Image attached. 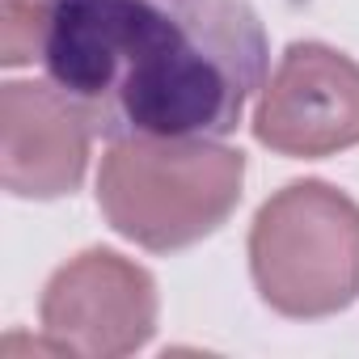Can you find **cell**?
I'll return each instance as SVG.
<instances>
[{
    "label": "cell",
    "mask_w": 359,
    "mask_h": 359,
    "mask_svg": "<svg viewBox=\"0 0 359 359\" xmlns=\"http://www.w3.org/2000/svg\"><path fill=\"white\" fill-rule=\"evenodd\" d=\"M43 68L110 144L224 140L262 93L266 30L250 0H47Z\"/></svg>",
    "instance_id": "6da1fadb"
},
{
    "label": "cell",
    "mask_w": 359,
    "mask_h": 359,
    "mask_svg": "<svg viewBox=\"0 0 359 359\" xmlns=\"http://www.w3.org/2000/svg\"><path fill=\"white\" fill-rule=\"evenodd\" d=\"M241 191L245 152L216 140H118L97 169L106 224L152 254L212 237L237 212Z\"/></svg>",
    "instance_id": "7a4b0ae2"
},
{
    "label": "cell",
    "mask_w": 359,
    "mask_h": 359,
    "mask_svg": "<svg viewBox=\"0 0 359 359\" xmlns=\"http://www.w3.org/2000/svg\"><path fill=\"white\" fill-rule=\"evenodd\" d=\"M250 275L266 309L321 321L359 300V203L321 182H287L250 224Z\"/></svg>",
    "instance_id": "3957f363"
},
{
    "label": "cell",
    "mask_w": 359,
    "mask_h": 359,
    "mask_svg": "<svg viewBox=\"0 0 359 359\" xmlns=\"http://www.w3.org/2000/svg\"><path fill=\"white\" fill-rule=\"evenodd\" d=\"M161 317L156 279L118 250H85L68 258L43 287L39 325L60 355L123 359L152 342Z\"/></svg>",
    "instance_id": "277c9868"
},
{
    "label": "cell",
    "mask_w": 359,
    "mask_h": 359,
    "mask_svg": "<svg viewBox=\"0 0 359 359\" xmlns=\"http://www.w3.org/2000/svg\"><path fill=\"white\" fill-rule=\"evenodd\" d=\"M254 140L292 161L359 148V64L325 43H292L258 93Z\"/></svg>",
    "instance_id": "5b68a950"
},
{
    "label": "cell",
    "mask_w": 359,
    "mask_h": 359,
    "mask_svg": "<svg viewBox=\"0 0 359 359\" xmlns=\"http://www.w3.org/2000/svg\"><path fill=\"white\" fill-rule=\"evenodd\" d=\"M93 127L51 81L0 85V182L13 199H64L85 182Z\"/></svg>",
    "instance_id": "8992f818"
},
{
    "label": "cell",
    "mask_w": 359,
    "mask_h": 359,
    "mask_svg": "<svg viewBox=\"0 0 359 359\" xmlns=\"http://www.w3.org/2000/svg\"><path fill=\"white\" fill-rule=\"evenodd\" d=\"M47 0H0V64L22 68L43 60Z\"/></svg>",
    "instance_id": "52a82bcc"
}]
</instances>
